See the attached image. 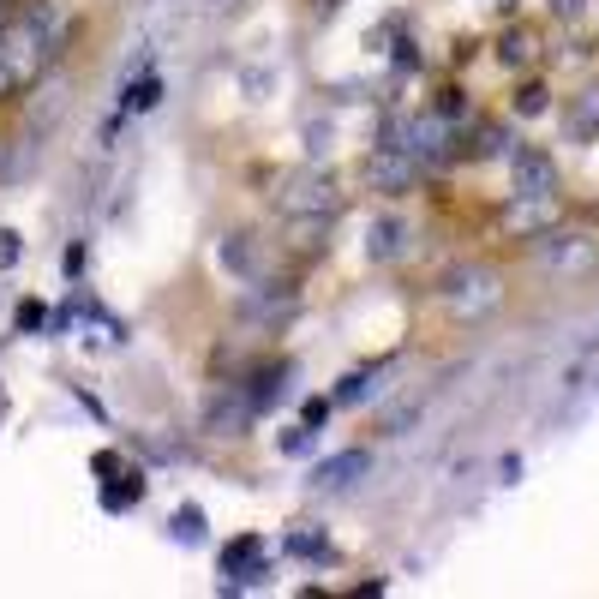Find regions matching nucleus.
<instances>
[{
    "label": "nucleus",
    "mask_w": 599,
    "mask_h": 599,
    "mask_svg": "<svg viewBox=\"0 0 599 599\" xmlns=\"http://www.w3.org/2000/svg\"><path fill=\"white\" fill-rule=\"evenodd\" d=\"M288 552H294V558H330V540H318V534H294Z\"/></svg>",
    "instance_id": "21"
},
{
    "label": "nucleus",
    "mask_w": 599,
    "mask_h": 599,
    "mask_svg": "<svg viewBox=\"0 0 599 599\" xmlns=\"http://www.w3.org/2000/svg\"><path fill=\"white\" fill-rule=\"evenodd\" d=\"M510 192H516V204H546L558 192V162L546 150H522L510 162Z\"/></svg>",
    "instance_id": "4"
},
{
    "label": "nucleus",
    "mask_w": 599,
    "mask_h": 599,
    "mask_svg": "<svg viewBox=\"0 0 599 599\" xmlns=\"http://www.w3.org/2000/svg\"><path fill=\"white\" fill-rule=\"evenodd\" d=\"M84 264H90V252H84V246H66V276H78Z\"/></svg>",
    "instance_id": "27"
},
{
    "label": "nucleus",
    "mask_w": 599,
    "mask_h": 599,
    "mask_svg": "<svg viewBox=\"0 0 599 599\" xmlns=\"http://www.w3.org/2000/svg\"><path fill=\"white\" fill-rule=\"evenodd\" d=\"M534 258H540V270H552V276H582V270L594 264V240H588V234H570V228H546V234L534 240Z\"/></svg>",
    "instance_id": "3"
},
{
    "label": "nucleus",
    "mask_w": 599,
    "mask_h": 599,
    "mask_svg": "<svg viewBox=\"0 0 599 599\" xmlns=\"http://www.w3.org/2000/svg\"><path fill=\"white\" fill-rule=\"evenodd\" d=\"M546 108H552V90H546V84H522V90H516V114H522V120H534V114H546Z\"/></svg>",
    "instance_id": "17"
},
{
    "label": "nucleus",
    "mask_w": 599,
    "mask_h": 599,
    "mask_svg": "<svg viewBox=\"0 0 599 599\" xmlns=\"http://www.w3.org/2000/svg\"><path fill=\"white\" fill-rule=\"evenodd\" d=\"M336 6H342V0H318V12H336Z\"/></svg>",
    "instance_id": "30"
},
{
    "label": "nucleus",
    "mask_w": 599,
    "mask_h": 599,
    "mask_svg": "<svg viewBox=\"0 0 599 599\" xmlns=\"http://www.w3.org/2000/svg\"><path fill=\"white\" fill-rule=\"evenodd\" d=\"M384 372H390V366H372V372H348V378H342V390H336V402H342V408H360L366 396H378V390H384Z\"/></svg>",
    "instance_id": "13"
},
{
    "label": "nucleus",
    "mask_w": 599,
    "mask_h": 599,
    "mask_svg": "<svg viewBox=\"0 0 599 599\" xmlns=\"http://www.w3.org/2000/svg\"><path fill=\"white\" fill-rule=\"evenodd\" d=\"M534 48H540V42H534V30H504V42H498V54H504L510 66H528V60H534Z\"/></svg>",
    "instance_id": "16"
},
{
    "label": "nucleus",
    "mask_w": 599,
    "mask_h": 599,
    "mask_svg": "<svg viewBox=\"0 0 599 599\" xmlns=\"http://www.w3.org/2000/svg\"><path fill=\"white\" fill-rule=\"evenodd\" d=\"M216 258H222V270H234V276H246V282L258 276V240H252V234H228Z\"/></svg>",
    "instance_id": "11"
},
{
    "label": "nucleus",
    "mask_w": 599,
    "mask_h": 599,
    "mask_svg": "<svg viewBox=\"0 0 599 599\" xmlns=\"http://www.w3.org/2000/svg\"><path fill=\"white\" fill-rule=\"evenodd\" d=\"M438 300H444V312H450V318L480 324L486 312H498V306H504V276H498V270H486V264H462V270H450V276H444Z\"/></svg>",
    "instance_id": "2"
},
{
    "label": "nucleus",
    "mask_w": 599,
    "mask_h": 599,
    "mask_svg": "<svg viewBox=\"0 0 599 599\" xmlns=\"http://www.w3.org/2000/svg\"><path fill=\"white\" fill-rule=\"evenodd\" d=\"M282 450H288V456H306V450H312V426H300V432H288V438H282Z\"/></svg>",
    "instance_id": "25"
},
{
    "label": "nucleus",
    "mask_w": 599,
    "mask_h": 599,
    "mask_svg": "<svg viewBox=\"0 0 599 599\" xmlns=\"http://www.w3.org/2000/svg\"><path fill=\"white\" fill-rule=\"evenodd\" d=\"M246 582H264V546L258 540H234L222 552V594H240Z\"/></svg>",
    "instance_id": "8"
},
{
    "label": "nucleus",
    "mask_w": 599,
    "mask_h": 599,
    "mask_svg": "<svg viewBox=\"0 0 599 599\" xmlns=\"http://www.w3.org/2000/svg\"><path fill=\"white\" fill-rule=\"evenodd\" d=\"M252 414H258L252 396H240V390H234V396H216L210 414H204V432H216V438H240V426H246Z\"/></svg>",
    "instance_id": "9"
},
{
    "label": "nucleus",
    "mask_w": 599,
    "mask_h": 599,
    "mask_svg": "<svg viewBox=\"0 0 599 599\" xmlns=\"http://www.w3.org/2000/svg\"><path fill=\"white\" fill-rule=\"evenodd\" d=\"M402 246H408V222H402V216H378V222L366 228V258H372V264L402 258Z\"/></svg>",
    "instance_id": "10"
},
{
    "label": "nucleus",
    "mask_w": 599,
    "mask_h": 599,
    "mask_svg": "<svg viewBox=\"0 0 599 599\" xmlns=\"http://www.w3.org/2000/svg\"><path fill=\"white\" fill-rule=\"evenodd\" d=\"M156 96H162V84H156V78H138V84H126V96H120V102L144 114V108H156Z\"/></svg>",
    "instance_id": "18"
},
{
    "label": "nucleus",
    "mask_w": 599,
    "mask_h": 599,
    "mask_svg": "<svg viewBox=\"0 0 599 599\" xmlns=\"http://www.w3.org/2000/svg\"><path fill=\"white\" fill-rule=\"evenodd\" d=\"M414 174H420V162L408 156V150H396V144H378L372 156H366V180H372V192H408L414 186Z\"/></svg>",
    "instance_id": "6"
},
{
    "label": "nucleus",
    "mask_w": 599,
    "mask_h": 599,
    "mask_svg": "<svg viewBox=\"0 0 599 599\" xmlns=\"http://www.w3.org/2000/svg\"><path fill=\"white\" fill-rule=\"evenodd\" d=\"M570 126H576V132H588V126H599V90H582V102L570 108Z\"/></svg>",
    "instance_id": "19"
},
{
    "label": "nucleus",
    "mask_w": 599,
    "mask_h": 599,
    "mask_svg": "<svg viewBox=\"0 0 599 599\" xmlns=\"http://www.w3.org/2000/svg\"><path fill=\"white\" fill-rule=\"evenodd\" d=\"M204 534H210V528H204V510H198V504H180V510L168 516V540H180V546H204Z\"/></svg>",
    "instance_id": "14"
},
{
    "label": "nucleus",
    "mask_w": 599,
    "mask_h": 599,
    "mask_svg": "<svg viewBox=\"0 0 599 599\" xmlns=\"http://www.w3.org/2000/svg\"><path fill=\"white\" fill-rule=\"evenodd\" d=\"M372 474V456L366 450H336L312 468V492H354L360 480Z\"/></svg>",
    "instance_id": "7"
},
{
    "label": "nucleus",
    "mask_w": 599,
    "mask_h": 599,
    "mask_svg": "<svg viewBox=\"0 0 599 599\" xmlns=\"http://www.w3.org/2000/svg\"><path fill=\"white\" fill-rule=\"evenodd\" d=\"M6 18H12V0H0V30H6Z\"/></svg>",
    "instance_id": "29"
},
{
    "label": "nucleus",
    "mask_w": 599,
    "mask_h": 599,
    "mask_svg": "<svg viewBox=\"0 0 599 599\" xmlns=\"http://www.w3.org/2000/svg\"><path fill=\"white\" fill-rule=\"evenodd\" d=\"M282 390H288V366H264V372L252 378V390H246V396H252V408L264 414L270 402H282Z\"/></svg>",
    "instance_id": "15"
},
{
    "label": "nucleus",
    "mask_w": 599,
    "mask_h": 599,
    "mask_svg": "<svg viewBox=\"0 0 599 599\" xmlns=\"http://www.w3.org/2000/svg\"><path fill=\"white\" fill-rule=\"evenodd\" d=\"M42 324H48L42 300H24V306H18V330H42Z\"/></svg>",
    "instance_id": "23"
},
{
    "label": "nucleus",
    "mask_w": 599,
    "mask_h": 599,
    "mask_svg": "<svg viewBox=\"0 0 599 599\" xmlns=\"http://www.w3.org/2000/svg\"><path fill=\"white\" fill-rule=\"evenodd\" d=\"M330 408H336V396H312V402L300 408V426H312V432H318V426L330 420Z\"/></svg>",
    "instance_id": "20"
},
{
    "label": "nucleus",
    "mask_w": 599,
    "mask_h": 599,
    "mask_svg": "<svg viewBox=\"0 0 599 599\" xmlns=\"http://www.w3.org/2000/svg\"><path fill=\"white\" fill-rule=\"evenodd\" d=\"M282 192H270L288 216H300V222H330L336 210H342V186H336V174L330 168H294V174H282L276 180Z\"/></svg>",
    "instance_id": "1"
},
{
    "label": "nucleus",
    "mask_w": 599,
    "mask_h": 599,
    "mask_svg": "<svg viewBox=\"0 0 599 599\" xmlns=\"http://www.w3.org/2000/svg\"><path fill=\"white\" fill-rule=\"evenodd\" d=\"M144 492H150V480L132 468V474H120L114 486H102V510H114V516H120V510H138V504H144Z\"/></svg>",
    "instance_id": "12"
},
{
    "label": "nucleus",
    "mask_w": 599,
    "mask_h": 599,
    "mask_svg": "<svg viewBox=\"0 0 599 599\" xmlns=\"http://www.w3.org/2000/svg\"><path fill=\"white\" fill-rule=\"evenodd\" d=\"M384 144H396V150H408L414 162H426V156H438L444 150V120L438 114H408V120H390V132H384Z\"/></svg>",
    "instance_id": "5"
},
{
    "label": "nucleus",
    "mask_w": 599,
    "mask_h": 599,
    "mask_svg": "<svg viewBox=\"0 0 599 599\" xmlns=\"http://www.w3.org/2000/svg\"><path fill=\"white\" fill-rule=\"evenodd\" d=\"M330 138H336L330 126H318V120L306 126V150H312V156H324V150H330Z\"/></svg>",
    "instance_id": "24"
},
{
    "label": "nucleus",
    "mask_w": 599,
    "mask_h": 599,
    "mask_svg": "<svg viewBox=\"0 0 599 599\" xmlns=\"http://www.w3.org/2000/svg\"><path fill=\"white\" fill-rule=\"evenodd\" d=\"M582 6H588V0H552V12H558V18H576Z\"/></svg>",
    "instance_id": "28"
},
{
    "label": "nucleus",
    "mask_w": 599,
    "mask_h": 599,
    "mask_svg": "<svg viewBox=\"0 0 599 599\" xmlns=\"http://www.w3.org/2000/svg\"><path fill=\"white\" fill-rule=\"evenodd\" d=\"M18 252H24V246H18V234H12V228H0V264H18Z\"/></svg>",
    "instance_id": "26"
},
{
    "label": "nucleus",
    "mask_w": 599,
    "mask_h": 599,
    "mask_svg": "<svg viewBox=\"0 0 599 599\" xmlns=\"http://www.w3.org/2000/svg\"><path fill=\"white\" fill-rule=\"evenodd\" d=\"M24 168V144L18 138H0V180H12Z\"/></svg>",
    "instance_id": "22"
}]
</instances>
